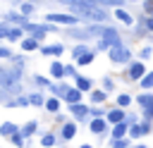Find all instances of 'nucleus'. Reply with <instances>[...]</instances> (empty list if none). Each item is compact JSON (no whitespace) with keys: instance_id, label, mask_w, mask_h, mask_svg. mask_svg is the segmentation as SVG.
Here are the masks:
<instances>
[{"instance_id":"f257e3e1","label":"nucleus","mask_w":153,"mask_h":148,"mask_svg":"<svg viewBox=\"0 0 153 148\" xmlns=\"http://www.w3.org/2000/svg\"><path fill=\"white\" fill-rule=\"evenodd\" d=\"M69 12L76 14L79 19H88V21H108V19H110L108 10H103V5H98V2H88V5H69Z\"/></svg>"},{"instance_id":"f03ea898","label":"nucleus","mask_w":153,"mask_h":148,"mask_svg":"<svg viewBox=\"0 0 153 148\" xmlns=\"http://www.w3.org/2000/svg\"><path fill=\"white\" fill-rule=\"evenodd\" d=\"M48 21H53V24H69V26H74V24H79V17L76 14H57V12H53V14H48L45 17Z\"/></svg>"},{"instance_id":"7ed1b4c3","label":"nucleus","mask_w":153,"mask_h":148,"mask_svg":"<svg viewBox=\"0 0 153 148\" xmlns=\"http://www.w3.org/2000/svg\"><path fill=\"white\" fill-rule=\"evenodd\" d=\"M110 60L115 64H122V62H129V50L124 45H112L110 48Z\"/></svg>"},{"instance_id":"20e7f679","label":"nucleus","mask_w":153,"mask_h":148,"mask_svg":"<svg viewBox=\"0 0 153 148\" xmlns=\"http://www.w3.org/2000/svg\"><path fill=\"white\" fill-rule=\"evenodd\" d=\"M19 72H22V69H17V67H14L10 74H2V86H5V88H12V86H14V81L19 79Z\"/></svg>"},{"instance_id":"39448f33","label":"nucleus","mask_w":153,"mask_h":148,"mask_svg":"<svg viewBox=\"0 0 153 148\" xmlns=\"http://www.w3.org/2000/svg\"><path fill=\"white\" fill-rule=\"evenodd\" d=\"M108 122H112V124H117V122H124V112H122L120 107L110 110V112H108Z\"/></svg>"},{"instance_id":"423d86ee","label":"nucleus","mask_w":153,"mask_h":148,"mask_svg":"<svg viewBox=\"0 0 153 148\" xmlns=\"http://www.w3.org/2000/svg\"><path fill=\"white\" fill-rule=\"evenodd\" d=\"M129 76H131V79H141V76H143V64H141V62H134V64L129 67Z\"/></svg>"},{"instance_id":"0eeeda50","label":"nucleus","mask_w":153,"mask_h":148,"mask_svg":"<svg viewBox=\"0 0 153 148\" xmlns=\"http://www.w3.org/2000/svg\"><path fill=\"white\" fill-rule=\"evenodd\" d=\"M65 98H67L69 103H79V100H81V88H69Z\"/></svg>"},{"instance_id":"6e6552de","label":"nucleus","mask_w":153,"mask_h":148,"mask_svg":"<svg viewBox=\"0 0 153 148\" xmlns=\"http://www.w3.org/2000/svg\"><path fill=\"white\" fill-rule=\"evenodd\" d=\"M115 17H117V19H122L124 24H134V19H131V17H129L122 7H115Z\"/></svg>"},{"instance_id":"1a4fd4ad","label":"nucleus","mask_w":153,"mask_h":148,"mask_svg":"<svg viewBox=\"0 0 153 148\" xmlns=\"http://www.w3.org/2000/svg\"><path fill=\"white\" fill-rule=\"evenodd\" d=\"M22 48H24V50H36V48H38V38H33V36H31V38H24V41H22Z\"/></svg>"},{"instance_id":"9d476101","label":"nucleus","mask_w":153,"mask_h":148,"mask_svg":"<svg viewBox=\"0 0 153 148\" xmlns=\"http://www.w3.org/2000/svg\"><path fill=\"white\" fill-rule=\"evenodd\" d=\"M72 115H74V117H86L88 110H86L84 105H79V103H72Z\"/></svg>"},{"instance_id":"9b49d317","label":"nucleus","mask_w":153,"mask_h":148,"mask_svg":"<svg viewBox=\"0 0 153 148\" xmlns=\"http://www.w3.org/2000/svg\"><path fill=\"white\" fill-rule=\"evenodd\" d=\"M124 131H127V124H124V122H117L115 129H112V138H122Z\"/></svg>"},{"instance_id":"f8f14e48","label":"nucleus","mask_w":153,"mask_h":148,"mask_svg":"<svg viewBox=\"0 0 153 148\" xmlns=\"http://www.w3.org/2000/svg\"><path fill=\"white\" fill-rule=\"evenodd\" d=\"M19 12H22L24 17H29L31 12H36V2H24V5L19 7Z\"/></svg>"},{"instance_id":"ddd939ff","label":"nucleus","mask_w":153,"mask_h":148,"mask_svg":"<svg viewBox=\"0 0 153 148\" xmlns=\"http://www.w3.org/2000/svg\"><path fill=\"white\" fill-rule=\"evenodd\" d=\"M62 50H65L62 45H48V48H43V53H45V55H57V57L62 55Z\"/></svg>"},{"instance_id":"4468645a","label":"nucleus","mask_w":153,"mask_h":148,"mask_svg":"<svg viewBox=\"0 0 153 148\" xmlns=\"http://www.w3.org/2000/svg\"><path fill=\"white\" fill-rule=\"evenodd\" d=\"M76 88L88 91V88H91V79H86V76H76Z\"/></svg>"},{"instance_id":"2eb2a0df","label":"nucleus","mask_w":153,"mask_h":148,"mask_svg":"<svg viewBox=\"0 0 153 148\" xmlns=\"http://www.w3.org/2000/svg\"><path fill=\"white\" fill-rule=\"evenodd\" d=\"M50 72H53V76H57V79H60V76L65 74V67H62L60 62H53V64H50Z\"/></svg>"},{"instance_id":"dca6fc26","label":"nucleus","mask_w":153,"mask_h":148,"mask_svg":"<svg viewBox=\"0 0 153 148\" xmlns=\"http://www.w3.org/2000/svg\"><path fill=\"white\" fill-rule=\"evenodd\" d=\"M103 129H105V122H103V119H93V122H91V131H93V134H100Z\"/></svg>"},{"instance_id":"f3484780","label":"nucleus","mask_w":153,"mask_h":148,"mask_svg":"<svg viewBox=\"0 0 153 148\" xmlns=\"http://www.w3.org/2000/svg\"><path fill=\"white\" fill-rule=\"evenodd\" d=\"M0 134L2 136H12V134H17V127L14 124H2L0 127Z\"/></svg>"},{"instance_id":"a211bd4d","label":"nucleus","mask_w":153,"mask_h":148,"mask_svg":"<svg viewBox=\"0 0 153 148\" xmlns=\"http://www.w3.org/2000/svg\"><path fill=\"white\" fill-rule=\"evenodd\" d=\"M74 131H76V127H74V124H65V127H62V138H72V136H74Z\"/></svg>"},{"instance_id":"6ab92c4d","label":"nucleus","mask_w":153,"mask_h":148,"mask_svg":"<svg viewBox=\"0 0 153 148\" xmlns=\"http://www.w3.org/2000/svg\"><path fill=\"white\" fill-rule=\"evenodd\" d=\"M91 60H93V53L88 50V53H84L81 57H76V64H91Z\"/></svg>"},{"instance_id":"aec40b11","label":"nucleus","mask_w":153,"mask_h":148,"mask_svg":"<svg viewBox=\"0 0 153 148\" xmlns=\"http://www.w3.org/2000/svg\"><path fill=\"white\" fill-rule=\"evenodd\" d=\"M84 53H88V50H86V45H84V43H79V45H74V50H72V55H74V60H76V57H81V55H84Z\"/></svg>"},{"instance_id":"412c9836","label":"nucleus","mask_w":153,"mask_h":148,"mask_svg":"<svg viewBox=\"0 0 153 148\" xmlns=\"http://www.w3.org/2000/svg\"><path fill=\"white\" fill-rule=\"evenodd\" d=\"M10 141H12L14 146H19V148H22V146H24V134H19V131H17V134H12V138H10Z\"/></svg>"},{"instance_id":"4be33fe9","label":"nucleus","mask_w":153,"mask_h":148,"mask_svg":"<svg viewBox=\"0 0 153 148\" xmlns=\"http://www.w3.org/2000/svg\"><path fill=\"white\" fill-rule=\"evenodd\" d=\"M136 100H139V105H143V107H148V105H153V95H139Z\"/></svg>"},{"instance_id":"5701e85b","label":"nucleus","mask_w":153,"mask_h":148,"mask_svg":"<svg viewBox=\"0 0 153 148\" xmlns=\"http://www.w3.org/2000/svg\"><path fill=\"white\" fill-rule=\"evenodd\" d=\"M141 86H143V88H153V72H151V74H143Z\"/></svg>"},{"instance_id":"b1692460","label":"nucleus","mask_w":153,"mask_h":148,"mask_svg":"<svg viewBox=\"0 0 153 148\" xmlns=\"http://www.w3.org/2000/svg\"><path fill=\"white\" fill-rule=\"evenodd\" d=\"M60 2L69 7V5H88V2H96V0H60Z\"/></svg>"},{"instance_id":"393cba45","label":"nucleus","mask_w":153,"mask_h":148,"mask_svg":"<svg viewBox=\"0 0 153 148\" xmlns=\"http://www.w3.org/2000/svg\"><path fill=\"white\" fill-rule=\"evenodd\" d=\"M91 100H93V103H103V100H105V91H93Z\"/></svg>"},{"instance_id":"a878e982","label":"nucleus","mask_w":153,"mask_h":148,"mask_svg":"<svg viewBox=\"0 0 153 148\" xmlns=\"http://www.w3.org/2000/svg\"><path fill=\"white\" fill-rule=\"evenodd\" d=\"M45 107H48L50 112H57V107H60V100H57V98H53V100H48V103H45Z\"/></svg>"},{"instance_id":"bb28decb","label":"nucleus","mask_w":153,"mask_h":148,"mask_svg":"<svg viewBox=\"0 0 153 148\" xmlns=\"http://www.w3.org/2000/svg\"><path fill=\"white\" fill-rule=\"evenodd\" d=\"M7 38H10V41H17V38H22V29H10Z\"/></svg>"},{"instance_id":"cd10ccee","label":"nucleus","mask_w":153,"mask_h":148,"mask_svg":"<svg viewBox=\"0 0 153 148\" xmlns=\"http://www.w3.org/2000/svg\"><path fill=\"white\" fill-rule=\"evenodd\" d=\"M33 129H36V122H29V124L24 127V131H22V134H24V136H31V134H33Z\"/></svg>"},{"instance_id":"c85d7f7f","label":"nucleus","mask_w":153,"mask_h":148,"mask_svg":"<svg viewBox=\"0 0 153 148\" xmlns=\"http://www.w3.org/2000/svg\"><path fill=\"white\" fill-rule=\"evenodd\" d=\"M96 2H98V5H115V7H120L124 0H96Z\"/></svg>"},{"instance_id":"c756f323","label":"nucleus","mask_w":153,"mask_h":148,"mask_svg":"<svg viewBox=\"0 0 153 148\" xmlns=\"http://www.w3.org/2000/svg\"><path fill=\"white\" fill-rule=\"evenodd\" d=\"M117 103H120V107H124V105H129V103H131V98H129V95H124V93H122V95H120V98H117Z\"/></svg>"},{"instance_id":"7c9ffc66","label":"nucleus","mask_w":153,"mask_h":148,"mask_svg":"<svg viewBox=\"0 0 153 148\" xmlns=\"http://www.w3.org/2000/svg\"><path fill=\"white\" fill-rule=\"evenodd\" d=\"M112 148H127V141L124 138H112Z\"/></svg>"},{"instance_id":"2f4dec72","label":"nucleus","mask_w":153,"mask_h":148,"mask_svg":"<svg viewBox=\"0 0 153 148\" xmlns=\"http://www.w3.org/2000/svg\"><path fill=\"white\" fill-rule=\"evenodd\" d=\"M26 103H31L29 98H19V100H12L10 103V107H17V105H26Z\"/></svg>"},{"instance_id":"473e14b6","label":"nucleus","mask_w":153,"mask_h":148,"mask_svg":"<svg viewBox=\"0 0 153 148\" xmlns=\"http://www.w3.org/2000/svg\"><path fill=\"white\" fill-rule=\"evenodd\" d=\"M143 12L146 14H153V0H146L143 2Z\"/></svg>"},{"instance_id":"72a5a7b5","label":"nucleus","mask_w":153,"mask_h":148,"mask_svg":"<svg viewBox=\"0 0 153 148\" xmlns=\"http://www.w3.org/2000/svg\"><path fill=\"white\" fill-rule=\"evenodd\" d=\"M29 100H31V105H43V98L41 95H31Z\"/></svg>"},{"instance_id":"f704fd0d","label":"nucleus","mask_w":153,"mask_h":148,"mask_svg":"<svg viewBox=\"0 0 153 148\" xmlns=\"http://www.w3.org/2000/svg\"><path fill=\"white\" fill-rule=\"evenodd\" d=\"M7 33H10L7 24H0V38H7Z\"/></svg>"},{"instance_id":"c9c22d12","label":"nucleus","mask_w":153,"mask_h":148,"mask_svg":"<svg viewBox=\"0 0 153 148\" xmlns=\"http://www.w3.org/2000/svg\"><path fill=\"white\" fill-rule=\"evenodd\" d=\"M141 131H143V127H131V129H129V134H131V136H139Z\"/></svg>"},{"instance_id":"e433bc0d","label":"nucleus","mask_w":153,"mask_h":148,"mask_svg":"<svg viewBox=\"0 0 153 148\" xmlns=\"http://www.w3.org/2000/svg\"><path fill=\"white\" fill-rule=\"evenodd\" d=\"M55 143V136H43V146H53Z\"/></svg>"},{"instance_id":"4c0bfd02","label":"nucleus","mask_w":153,"mask_h":148,"mask_svg":"<svg viewBox=\"0 0 153 148\" xmlns=\"http://www.w3.org/2000/svg\"><path fill=\"white\" fill-rule=\"evenodd\" d=\"M146 29H148V31H153V14H148V17H146Z\"/></svg>"},{"instance_id":"58836bf2","label":"nucleus","mask_w":153,"mask_h":148,"mask_svg":"<svg viewBox=\"0 0 153 148\" xmlns=\"http://www.w3.org/2000/svg\"><path fill=\"white\" fill-rule=\"evenodd\" d=\"M36 84H41V86H48V84H50V81H48V79H45V76H36Z\"/></svg>"},{"instance_id":"ea45409f","label":"nucleus","mask_w":153,"mask_h":148,"mask_svg":"<svg viewBox=\"0 0 153 148\" xmlns=\"http://www.w3.org/2000/svg\"><path fill=\"white\" fill-rule=\"evenodd\" d=\"M143 110H146V117L151 119V117H153V105H148V107H143Z\"/></svg>"},{"instance_id":"a19ab883","label":"nucleus","mask_w":153,"mask_h":148,"mask_svg":"<svg viewBox=\"0 0 153 148\" xmlns=\"http://www.w3.org/2000/svg\"><path fill=\"white\" fill-rule=\"evenodd\" d=\"M10 55H12V53H10L7 48H0V57H10Z\"/></svg>"},{"instance_id":"79ce46f5","label":"nucleus","mask_w":153,"mask_h":148,"mask_svg":"<svg viewBox=\"0 0 153 148\" xmlns=\"http://www.w3.org/2000/svg\"><path fill=\"white\" fill-rule=\"evenodd\" d=\"M2 74H5V72H2V69H0V79H2Z\"/></svg>"},{"instance_id":"37998d69","label":"nucleus","mask_w":153,"mask_h":148,"mask_svg":"<svg viewBox=\"0 0 153 148\" xmlns=\"http://www.w3.org/2000/svg\"><path fill=\"white\" fill-rule=\"evenodd\" d=\"M81 148H91V146H81Z\"/></svg>"},{"instance_id":"c03bdc74","label":"nucleus","mask_w":153,"mask_h":148,"mask_svg":"<svg viewBox=\"0 0 153 148\" xmlns=\"http://www.w3.org/2000/svg\"><path fill=\"white\" fill-rule=\"evenodd\" d=\"M136 148H146V146H136Z\"/></svg>"}]
</instances>
